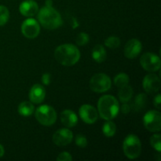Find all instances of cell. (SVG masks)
I'll return each instance as SVG.
<instances>
[{
    "instance_id": "obj_1",
    "label": "cell",
    "mask_w": 161,
    "mask_h": 161,
    "mask_svg": "<svg viewBox=\"0 0 161 161\" xmlns=\"http://www.w3.org/2000/svg\"><path fill=\"white\" fill-rule=\"evenodd\" d=\"M55 59L64 66H72L76 64L80 58V52L72 44H63L56 48L54 51Z\"/></svg>"
},
{
    "instance_id": "obj_2",
    "label": "cell",
    "mask_w": 161,
    "mask_h": 161,
    "mask_svg": "<svg viewBox=\"0 0 161 161\" xmlns=\"http://www.w3.org/2000/svg\"><path fill=\"white\" fill-rule=\"evenodd\" d=\"M97 108L99 115L102 119L111 120L119 113V102L113 96L104 95L97 102Z\"/></svg>"
},
{
    "instance_id": "obj_3",
    "label": "cell",
    "mask_w": 161,
    "mask_h": 161,
    "mask_svg": "<svg viewBox=\"0 0 161 161\" xmlns=\"http://www.w3.org/2000/svg\"><path fill=\"white\" fill-rule=\"evenodd\" d=\"M38 20L43 28L53 30L59 28L63 23L59 13L52 6H44L38 14Z\"/></svg>"
},
{
    "instance_id": "obj_4",
    "label": "cell",
    "mask_w": 161,
    "mask_h": 161,
    "mask_svg": "<svg viewBox=\"0 0 161 161\" xmlns=\"http://www.w3.org/2000/svg\"><path fill=\"white\" fill-rule=\"evenodd\" d=\"M123 150L127 158L130 160L138 158L142 153V144L138 136L135 135H127L124 141Z\"/></svg>"
},
{
    "instance_id": "obj_5",
    "label": "cell",
    "mask_w": 161,
    "mask_h": 161,
    "mask_svg": "<svg viewBox=\"0 0 161 161\" xmlns=\"http://www.w3.org/2000/svg\"><path fill=\"white\" fill-rule=\"evenodd\" d=\"M36 118L43 126H51L56 122L57 113L54 108L50 105H41L36 110Z\"/></svg>"
},
{
    "instance_id": "obj_6",
    "label": "cell",
    "mask_w": 161,
    "mask_h": 161,
    "mask_svg": "<svg viewBox=\"0 0 161 161\" xmlns=\"http://www.w3.org/2000/svg\"><path fill=\"white\" fill-rule=\"evenodd\" d=\"M112 82L109 77L104 73H97L93 75L90 81V87L96 93H104L111 88Z\"/></svg>"
},
{
    "instance_id": "obj_7",
    "label": "cell",
    "mask_w": 161,
    "mask_h": 161,
    "mask_svg": "<svg viewBox=\"0 0 161 161\" xmlns=\"http://www.w3.org/2000/svg\"><path fill=\"white\" fill-rule=\"evenodd\" d=\"M145 127L151 132H159L161 130V115L159 111L150 110L143 117Z\"/></svg>"
},
{
    "instance_id": "obj_8",
    "label": "cell",
    "mask_w": 161,
    "mask_h": 161,
    "mask_svg": "<svg viewBox=\"0 0 161 161\" xmlns=\"http://www.w3.org/2000/svg\"><path fill=\"white\" fill-rule=\"evenodd\" d=\"M140 64L145 70L155 72L160 69V59L153 53H146L140 58Z\"/></svg>"
},
{
    "instance_id": "obj_9",
    "label": "cell",
    "mask_w": 161,
    "mask_h": 161,
    "mask_svg": "<svg viewBox=\"0 0 161 161\" xmlns=\"http://www.w3.org/2000/svg\"><path fill=\"white\" fill-rule=\"evenodd\" d=\"M21 32L26 38L35 39L40 32L39 24L33 18L27 19L21 25Z\"/></svg>"
},
{
    "instance_id": "obj_10",
    "label": "cell",
    "mask_w": 161,
    "mask_h": 161,
    "mask_svg": "<svg viewBox=\"0 0 161 161\" xmlns=\"http://www.w3.org/2000/svg\"><path fill=\"white\" fill-rule=\"evenodd\" d=\"M80 116L82 120L88 124H93L97 120L98 113L94 107L90 105H83L80 108Z\"/></svg>"
},
{
    "instance_id": "obj_11",
    "label": "cell",
    "mask_w": 161,
    "mask_h": 161,
    "mask_svg": "<svg viewBox=\"0 0 161 161\" xmlns=\"http://www.w3.org/2000/svg\"><path fill=\"white\" fill-rule=\"evenodd\" d=\"M73 138V134L67 128L59 129L53 135V142L58 146H65L70 144Z\"/></svg>"
},
{
    "instance_id": "obj_12",
    "label": "cell",
    "mask_w": 161,
    "mask_h": 161,
    "mask_svg": "<svg viewBox=\"0 0 161 161\" xmlns=\"http://www.w3.org/2000/svg\"><path fill=\"white\" fill-rule=\"evenodd\" d=\"M142 86L145 91L149 94L158 92L160 87V79L154 73L148 74L143 80Z\"/></svg>"
},
{
    "instance_id": "obj_13",
    "label": "cell",
    "mask_w": 161,
    "mask_h": 161,
    "mask_svg": "<svg viewBox=\"0 0 161 161\" xmlns=\"http://www.w3.org/2000/svg\"><path fill=\"white\" fill-rule=\"evenodd\" d=\"M142 45L138 39H132L126 43L124 47V55L129 59H134L140 54Z\"/></svg>"
},
{
    "instance_id": "obj_14",
    "label": "cell",
    "mask_w": 161,
    "mask_h": 161,
    "mask_svg": "<svg viewBox=\"0 0 161 161\" xmlns=\"http://www.w3.org/2000/svg\"><path fill=\"white\" fill-rule=\"evenodd\" d=\"M19 10L25 17H33L39 11V6L34 0H25L20 3Z\"/></svg>"
},
{
    "instance_id": "obj_15",
    "label": "cell",
    "mask_w": 161,
    "mask_h": 161,
    "mask_svg": "<svg viewBox=\"0 0 161 161\" xmlns=\"http://www.w3.org/2000/svg\"><path fill=\"white\" fill-rule=\"evenodd\" d=\"M46 96V90L41 84H35L29 92V98L32 103L40 104L43 102Z\"/></svg>"
},
{
    "instance_id": "obj_16",
    "label": "cell",
    "mask_w": 161,
    "mask_h": 161,
    "mask_svg": "<svg viewBox=\"0 0 161 161\" xmlns=\"http://www.w3.org/2000/svg\"><path fill=\"white\" fill-rule=\"evenodd\" d=\"M61 120L63 125L66 127H73L78 123V117L73 111L70 109H65L61 113Z\"/></svg>"
},
{
    "instance_id": "obj_17",
    "label": "cell",
    "mask_w": 161,
    "mask_h": 161,
    "mask_svg": "<svg viewBox=\"0 0 161 161\" xmlns=\"http://www.w3.org/2000/svg\"><path fill=\"white\" fill-rule=\"evenodd\" d=\"M92 58L96 62L102 63L106 59V50L102 45H96L93 48Z\"/></svg>"
},
{
    "instance_id": "obj_18",
    "label": "cell",
    "mask_w": 161,
    "mask_h": 161,
    "mask_svg": "<svg viewBox=\"0 0 161 161\" xmlns=\"http://www.w3.org/2000/svg\"><path fill=\"white\" fill-rule=\"evenodd\" d=\"M147 103V97L145 94H139L135 97L132 104V108L135 112H141L146 107Z\"/></svg>"
},
{
    "instance_id": "obj_19",
    "label": "cell",
    "mask_w": 161,
    "mask_h": 161,
    "mask_svg": "<svg viewBox=\"0 0 161 161\" xmlns=\"http://www.w3.org/2000/svg\"><path fill=\"white\" fill-rule=\"evenodd\" d=\"M35 112V107L31 102H23L19 105L18 113L22 116H29Z\"/></svg>"
},
{
    "instance_id": "obj_20",
    "label": "cell",
    "mask_w": 161,
    "mask_h": 161,
    "mask_svg": "<svg viewBox=\"0 0 161 161\" xmlns=\"http://www.w3.org/2000/svg\"><path fill=\"white\" fill-rule=\"evenodd\" d=\"M133 89L128 84L120 87L119 91V98L121 102H127L132 98Z\"/></svg>"
},
{
    "instance_id": "obj_21",
    "label": "cell",
    "mask_w": 161,
    "mask_h": 161,
    "mask_svg": "<svg viewBox=\"0 0 161 161\" xmlns=\"http://www.w3.org/2000/svg\"><path fill=\"white\" fill-rule=\"evenodd\" d=\"M102 132L108 138L113 137L116 132V124L111 120H107V122L105 123L102 127Z\"/></svg>"
},
{
    "instance_id": "obj_22",
    "label": "cell",
    "mask_w": 161,
    "mask_h": 161,
    "mask_svg": "<svg viewBox=\"0 0 161 161\" xmlns=\"http://www.w3.org/2000/svg\"><path fill=\"white\" fill-rule=\"evenodd\" d=\"M129 83V76L125 73H119L114 78V83L118 87H122L126 86Z\"/></svg>"
},
{
    "instance_id": "obj_23",
    "label": "cell",
    "mask_w": 161,
    "mask_h": 161,
    "mask_svg": "<svg viewBox=\"0 0 161 161\" xmlns=\"http://www.w3.org/2000/svg\"><path fill=\"white\" fill-rule=\"evenodd\" d=\"M105 45L110 49H116L120 45V39L116 36H109L105 39Z\"/></svg>"
},
{
    "instance_id": "obj_24",
    "label": "cell",
    "mask_w": 161,
    "mask_h": 161,
    "mask_svg": "<svg viewBox=\"0 0 161 161\" xmlns=\"http://www.w3.org/2000/svg\"><path fill=\"white\" fill-rule=\"evenodd\" d=\"M9 18V12L4 6H0V26L6 25Z\"/></svg>"
},
{
    "instance_id": "obj_25",
    "label": "cell",
    "mask_w": 161,
    "mask_h": 161,
    "mask_svg": "<svg viewBox=\"0 0 161 161\" xmlns=\"http://www.w3.org/2000/svg\"><path fill=\"white\" fill-rule=\"evenodd\" d=\"M150 144L157 152L161 151V138L160 135L155 134L150 138Z\"/></svg>"
},
{
    "instance_id": "obj_26",
    "label": "cell",
    "mask_w": 161,
    "mask_h": 161,
    "mask_svg": "<svg viewBox=\"0 0 161 161\" xmlns=\"http://www.w3.org/2000/svg\"><path fill=\"white\" fill-rule=\"evenodd\" d=\"M89 36L86 33L81 32L76 37V43L79 46H84L89 42Z\"/></svg>"
},
{
    "instance_id": "obj_27",
    "label": "cell",
    "mask_w": 161,
    "mask_h": 161,
    "mask_svg": "<svg viewBox=\"0 0 161 161\" xmlns=\"http://www.w3.org/2000/svg\"><path fill=\"white\" fill-rule=\"evenodd\" d=\"M75 144L80 148H85L87 146V139L83 135H77L75 136Z\"/></svg>"
},
{
    "instance_id": "obj_28",
    "label": "cell",
    "mask_w": 161,
    "mask_h": 161,
    "mask_svg": "<svg viewBox=\"0 0 161 161\" xmlns=\"http://www.w3.org/2000/svg\"><path fill=\"white\" fill-rule=\"evenodd\" d=\"M72 160V157L69 153L62 152L58 156L57 160L58 161H71Z\"/></svg>"
},
{
    "instance_id": "obj_29",
    "label": "cell",
    "mask_w": 161,
    "mask_h": 161,
    "mask_svg": "<svg viewBox=\"0 0 161 161\" xmlns=\"http://www.w3.org/2000/svg\"><path fill=\"white\" fill-rule=\"evenodd\" d=\"M153 104L154 106L157 108V109H160L161 108V96L160 94H157L153 99Z\"/></svg>"
},
{
    "instance_id": "obj_30",
    "label": "cell",
    "mask_w": 161,
    "mask_h": 161,
    "mask_svg": "<svg viewBox=\"0 0 161 161\" xmlns=\"http://www.w3.org/2000/svg\"><path fill=\"white\" fill-rule=\"evenodd\" d=\"M121 112H122L124 114H127L128 113H130V106L129 104H127V102H123V105L121 106Z\"/></svg>"
},
{
    "instance_id": "obj_31",
    "label": "cell",
    "mask_w": 161,
    "mask_h": 161,
    "mask_svg": "<svg viewBox=\"0 0 161 161\" xmlns=\"http://www.w3.org/2000/svg\"><path fill=\"white\" fill-rule=\"evenodd\" d=\"M42 82L44 85H49L50 83V74L44 73L42 76Z\"/></svg>"
},
{
    "instance_id": "obj_32",
    "label": "cell",
    "mask_w": 161,
    "mask_h": 161,
    "mask_svg": "<svg viewBox=\"0 0 161 161\" xmlns=\"http://www.w3.org/2000/svg\"><path fill=\"white\" fill-rule=\"evenodd\" d=\"M4 153H5L4 148H3V146H2V145H0V158L3 157Z\"/></svg>"
},
{
    "instance_id": "obj_33",
    "label": "cell",
    "mask_w": 161,
    "mask_h": 161,
    "mask_svg": "<svg viewBox=\"0 0 161 161\" xmlns=\"http://www.w3.org/2000/svg\"><path fill=\"white\" fill-rule=\"evenodd\" d=\"M53 1L52 0H46V6H52Z\"/></svg>"
}]
</instances>
